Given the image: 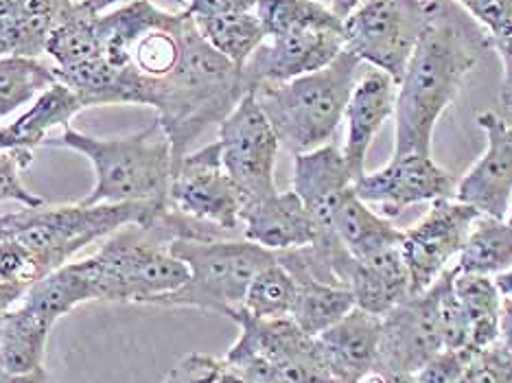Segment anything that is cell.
<instances>
[{
    "label": "cell",
    "instance_id": "55",
    "mask_svg": "<svg viewBox=\"0 0 512 383\" xmlns=\"http://www.w3.org/2000/svg\"><path fill=\"white\" fill-rule=\"evenodd\" d=\"M3 55H7V53H5V49H3V46H0V57H3Z\"/></svg>",
    "mask_w": 512,
    "mask_h": 383
},
{
    "label": "cell",
    "instance_id": "50",
    "mask_svg": "<svg viewBox=\"0 0 512 383\" xmlns=\"http://www.w3.org/2000/svg\"><path fill=\"white\" fill-rule=\"evenodd\" d=\"M20 383H53V379L49 377V373H46V368H44V370H38V373H33L29 377H22Z\"/></svg>",
    "mask_w": 512,
    "mask_h": 383
},
{
    "label": "cell",
    "instance_id": "29",
    "mask_svg": "<svg viewBox=\"0 0 512 383\" xmlns=\"http://www.w3.org/2000/svg\"><path fill=\"white\" fill-rule=\"evenodd\" d=\"M458 270L495 276L512 268V226L506 219L480 215L458 257Z\"/></svg>",
    "mask_w": 512,
    "mask_h": 383
},
{
    "label": "cell",
    "instance_id": "48",
    "mask_svg": "<svg viewBox=\"0 0 512 383\" xmlns=\"http://www.w3.org/2000/svg\"><path fill=\"white\" fill-rule=\"evenodd\" d=\"M127 3H132V0H84V5L95 11V14H103V11L110 9V7H116V5L121 7V5H127Z\"/></svg>",
    "mask_w": 512,
    "mask_h": 383
},
{
    "label": "cell",
    "instance_id": "2",
    "mask_svg": "<svg viewBox=\"0 0 512 383\" xmlns=\"http://www.w3.org/2000/svg\"><path fill=\"white\" fill-rule=\"evenodd\" d=\"M250 92L243 68L219 55L202 38L193 20L186 31L180 62L160 86L151 106L171 143L173 167L191 152V145L208 127L224 123Z\"/></svg>",
    "mask_w": 512,
    "mask_h": 383
},
{
    "label": "cell",
    "instance_id": "3",
    "mask_svg": "<svg viewBox=\"0 0 512 383\" xmlns=\"http://www.w3.org/2000/svg\"><path fill=\"white\" fill-rule=\"evenodd\" d=\"M46 145L71 149L90 160L95 187L81 204L169 206L173 149L158 121L121 138H95L68 125Z\"/></svg>",
    "mask_w": 512,
    "mask_h": 383
},
{
    "label": "cell",
    "instance_id": "18",
    "mask_svg": "<svg viewBox=\"0 0 512 383\" xmlns=\"http://www.w3.org/2000/svg\"><path fill=\"white\" fill-rule=\"evenodd\" d=\"M294 191L305 204L318 237L335 235L333 211L340 197L353 187V173L333 143L294 156ZM316 237V239H318Z\"/></svg>",
    "mask_w": 512,
    "mask_h": 383
},
{
    "label": "cell",
    "instance_id": "47",
    "mask_svg": "<svg viewBox=\"0 0 512 383\" xmlns=\"http://www.w3.org/2000/svg\"><path fill=\"white\" fill-rule=\"evenodd\" d=\"M493 281H495L497 292L502 294V298L512 300V268H510V270H504V272H499V274H495V276H493Z\"/></svg>",
    "mask_w": 512,
    "mask_h": 383
},
{
    "label": "cell",
    "instance_id": "42",
    "mask_svg": "<svg viewBox=\"0 0 512 383\" xmlns=\"http://www.w3.org/2000/svg\"><path fill=\"white\" fill-rule=\"evenodd\" d=\"M493 49L502 57L504 64V77H502V92H499V99H502V106L512 112V36L506 40H495Z\"/></svg>",
    "mask_w": 512,
    "mask_h": 383
},
{
    "label": "cell",
    "instance_id": "19",
    "mask_svg": "<svg viewBox=\"0 0 512 383\" xmlns=\"http://www.w3.org/2000/svg\"><path fill=\"white\" fill-rule=\"evenodd\" d=\"M241 235L256 246L278 254L311 246L318 230L305 204L292 189L243 206Z\"/></svg>",
    "mask_w": 512,
    "mask_h": 383
},
{
    "label": "cell",
    "instance_id": "40",
    "mask_svg": "<svg viewBox=\"0 0 512 383\" xmlns=\"http://www.w3.org/2000/svg\"><path fill=\"white\" fill-rule=\"evenodd\" d=\"M221 373H224V359L191 353L169 370L162 383H215Z\"/></svg>",
    "mask_w": 512,
    "mask_h": 383
},
{
    "label": "cell",
    "instance_id": "15",
    "mask_svg": "<svg viewBox=\"0 0 512 383\" xmlns=\"http://www.w3.org/2000/svg\"><path fill=\"white\" fill-rule=\"evenodd\" d=\"M344 51V29H305L265 38L243 66L254 92L259 86L285 84L329 66Z\"/></svg>",
    "mask_w": 512,
    "mask_h": 383
},
{
    "label": "cell",
    "instance_id": "25",
    "mask_svg": "<svg viewBox=\"0 0 512 383\" xmlns=\"http://www.w3.org/2000/svg\"><path fill=\"white\" fill-rule=\"evenodd\" d=\"M55 324L20 300L5 313L0 335V366L14 377H29L44 370L46 346Z\"/></svg>",
    "mask_w": 512,
    "mask_h": 383
},
{
    "label": "cell",
    "instance_id": "1",
    "mask_svg": "<svg viewBox=\"0 0 512 383\" xmlns=\"http://www.w3.org/2000/svg\"><path fill=\"white\" fill-rule=\"evenodd\" d=\"M427 22L399 81L394 154H432L436 123L493 49L491 36L456 0H425Z\"/></svg>",
    "mask_w": 512,
    "mask_h": 383
},
{
    "label": "cell",
    "instance_id": "24",
    "mask_svg": "<svg viewBox=\"0 0 512 383\" xmlns=\"http://www.w3.org/2000/svg\"><path fill=\"white\" fill-rule=\"evenodd\" d=\"M348 289L355 296V305L359 309L379 318L403 303L412 292L401 246L362 261L357 259V268Z\"/></svg>",
    "mask_w": 512,
    "mask_h": 383
},
{
    "label": "cell",
    "instance_id": "23",
    "mask_svg": "<svg viewBox=\"0 0 512 383\" xmlns=\"http://www.w3.org/2000/svg\"><path fill=\"white\" fill-rule=\"evenodd\" d=\"M333 230L359 261L399 248L403 243V230L394 226L388 217L372 211V206L355 193V184L335 206Z\"/></svg>",
    "mask_w": 512,
    "mask_h": 383
},
{
    "label": "cell",
    "instance_id": "56",
    "mask_svg": "<svg viewBox=\"0 0 512 383\" xmlns=\"http://www.w3.org/2000/svg\"><path fill=\"white\" fill-rule=\"evenodd\" d=\"M508 3H510V5H512V0H508Z\"/></svg>",
    "mask_w": 512,
    "mask_h": 383
},
{
    "label": "cell",
    "instance_id": "20",
    "mask_svg": "<svg viewBox=\"0 0 512 383\" xmlns=\"http://www.w3.org/2000/svg\"><path fill=\"white\" fill-rule=\"evenodd\" d=\"M381 318L355 307L318 335L331 375L340 383H359L377 366Z\"/></svg>",
    "mask_w": 512,
    "mask_h": 383
},
{
    "label": "cell",
    "instance_id": "51",
    "mask_svg": "<svg viewBox=\"0 0 512 383\" xmlns=\"http://www.w3.org/2000/svg\"><path fill=\"white\" fill-rule=\"evenodd\" d=\"M388 383H421L416 375H388Z\"/></svg>",
    "mask_w": 512,
    "mask_h": 383
},
{
    "label": "cell",
    "instance_id": "41",
    "mask_svg": "<svg viewBox=\"0 0 512 383\" xmlns=\"http://www.w3.org/2000/svg\"><path fill=\"white\" fill-rule=\"evenodd\" d=\"M180 11L191 18H213L226 14H243L254 11L256 0H178Z\"/></svg>",
    "mask_w": 512,
    "mask_h": 383
},
{
    "label": "cell",
    "instance_id": "9",
    "mask_svg": "<svg viewBox=\"0 0 512 383\" xmlns=\"http://www.w3.org/2000/svg\"><path fill=\"white\" fill-rule=\"evenodd\" d=\"M425 22V0H362L344 18V49L399 84Z\"/></svg>",
    "mask_w": 512,
    "mask_h": 383
},
{
    "label": "cell",
    "instance_id": "37",
    "mask_svg": "<svg viewBox=\"0 0 512 383\" xmlns=\"http://www.w3.org/2000/svg\"><path fill=\"white\" fill-rule=\"evenodd\" d=\"M451 383H512V362L499 342L477 348L467 368Z\"/></svg>",
    "mask_w": 512,
    "mask_h": 383
},
{
    "label": "cell",
    "instance_id": "7",
    "mask_svg": "<svg viewBox=\"0 0 512 383\" xmlns=\"http://www.w3.org/2000/svg\"><path fill=\"white\" fill-rule=\"evenodd\" d=\"M239 327L224 364L248 383H340L327 366L318 338L292 318L263 320L243 309L228 313Z\"/></svg>",
    "mask_w": 512,
    "mask_h": 383
},
{
    "label": "cell",
    "instance_id": "10",
    "mask_svg": "<svg viewBox=\"0 0 512 383\" xmlns=\"http://www.w3.org/2000/svg\"><path fill=\"white\" fill-rule=\"evenodd\" d=\"M217 143L221 162L239 189L243 206L278 193L274 171L281 143L254 92L243 97L219 125Z\"/></svg>",
    "mask_w": 512,
    "mask_h": 383
},
{
    "label": "cell",
    "instance_id": "54",
    "mask_svg": "<svg viewBox=\"0 0 512 383\" xmlns=\"http://www.w3.org/2000/svg\"><path fill=\"white\" fill-rule=\"evenodd\" d=\"M506 222L512 226V204H510V211H508V217H506Z\"/></svg>",
    "mask_w": 512,
    "mask_h": 383
},
{
    "label": "cell",
    "instance_id": "52",
    "mask_svg": "<svg viewBox=\"0 0 512 383\" xmlns=\"http://www.w3.org/2000/svg\"><path fill=\"white\" fill-rule=\"evenodd\" d=\"M20 379L22 377H14V375H9L7 370L0 366V383H20Z\"/></svg>",
    "mask_w": 512,
    "mask_h": 383
},
{
    "label": "cell",
    "instance_id": "13",
    "mask_svg": "<svg viewBox=\"0 0 512 383\" xmlns=\"http://www.w3.org/2000/svg\"><path fill=\"white\" fill-rule=\"evenodd\" d=\"M434 287L410 294L381 318L375 370L383 375H416L442 351Z\"/></svg>",
    "mask_w": 512,
    "mask_h": 383
},
{
    "label": "cell",
    "instance_id": "16",
    "mask_svg": "<svg viewBox=\"0 0 512 383\" xmlns=\"http://www.w3.org/2000/svg\"><path fill=\"white\" fill-rule=\"evenodd\" d=\"M477 125L486 136V152L458 182L456 200L480 215L506 219L512 204V125L491 110L477 114Z\"/></svg>",
    "mask_w": 512,
    "mask_h": 383
},
{
    "label": "cell",
    "instance_id": "31",
    "mask_svg": "<svg viewBox=\"0 0 512 383\" xmlns=\"http://www.w3.org/2000/svg\"><path fill=\"white\" fill-rule=\"evenodd\" d=\"M197 31L213 49L235 66H246L252 53L265 42V31L254 11L213 18H193Z\"/></svg>",
    "mask_w": 512,
    "mask_h": 383
},
{
    "label": "cell",
    "instance_id": "44",
    "mask_svg": "<svg viewBox=\"0 0 512 383\" xmlns=\"http://www.w3.org/2000/svg\"><path fill=\"white\" fill-rule=\"evenodd\" d=\"M22 222H25V208L18 213L0 215V241L7 237H14L16 232L22 228Z\"/></svg>",
    "mask_w": 512,
    "mask_h": 383
},
{
    "label": "cell",
    "instance_id": "53",
    "mask_svg": "<svg viewBox=\"0 0 512 383\" xmlns=\"http://www.w3.org/2000/svg\"><path fill=\"white\" fill-rule=\"evenodd\" d=\"M5 313H7V311H0V335H3V320H5Z\"/></svg>",
    "mask_w": 512,
    "mask_h": 383
},
{
    "label": "cell",
    "instance_id": "11",
    "mask_svg": "<svg viewBox=\"0 0 512 383\" xmlns=\"http://www.w3.org/2000/svg\"><path fill=\"white\" fill-rule=\"evenodd\" d=\"M169 206L226 237L241 232L243 197L224 169L217 141L189 152L173 167Z\"/></svg>",
    "mask_w": 512,
    "mask_h": 383
},
{
    "label": "cell",
    "instance_id": "5",
    "mask_svg": "<svg viewBox=\"0 0 512 383\" xmlns=\"http://www.w3.org/2000/svg\"><path fill=\"white\" fill-rule=\"evenodd\" d=\"M169 246L156 226L141 224H130L103 239V246L81 261L95 300L151 305L176 292L189 278V268Z\"/></svg>",
    "mask_w": 512,
    "mask_h": 383
},
{
    "label": "cell",
    "instance_id": "22",
    "mask_svg": "<svg viewBox=\"0 0 512 383\" xmlns=\"http://www.w3.org/2000/svg\"><path fill=\"white\" fill-rule=\"evenodd\" d=\"M81 110H86L84 101L68 86L55 84L16 121L0 125V152H20V149L33 152L36 147L46 145L55 127H68Z\"/></svg>",
    "mask_w": 512,
    "mask_h": 383
},
{
    "label": "cell",
    "instance_id": "27",
    "mask_svg": "<svg viewBox=\"0 0 512 383\" xmlns=\"http://www.w3.org/2000/svg\"><path fill=\"white\" fill-rule=\"evenodd\" d=\"M453 289H456V296L469 322L471 346L486 348L495 344L499 340V320H502L504 298L497 292L493 276L456 270Z\"/></svg>",
    "mask_w": 512,
    "mask_h": 383
},
{
    "label": "cell",
    "instance_id": "35",
    "mask_svg": "<svg viewBox=\"0 0 512 383\" xmlns=\"http://www.w3.org/2000/svg\"><path fill=\"white\" fill-rule=\"evenodd\" d=\"M33 162V152H0V204L18 202L25 208L42 206L44 200L40 195L31 193L25 187L22 173H25Z\"/></svg>",
    "mask_w": 512,
    "mask_h": 383
},
{
    "label": "cell",
    "instance_id": "12",
    "mask_svg": "<svg viewBox=\"0 0 512 383\" xmlns=\"http://www.w3.org/2000/svg\"><path fill=\"white\" fill-rule=\"evenodd\" d=\"M480 213L473 206L453 200L432 202L421 222L403 232V259L410 274V292L421 294L460 257L469 232Z\"/></svg>",
    "mask_w": 512,
    "mask_h": 383
},
{
    "label": "cell",
    "instance_id": "28",
    "mask_svg": "<svg viewBox=\"0 0 512 383\" xmlns=\"http://www.w3.org/2000/svg\"><path fill=\"white\" fill-rule=\"evenodd\" d=\"M294 278L298 285V294L292 311V320L307 335H311V338H318L320 333L333 327V324L340 322L348 311H353L357 307L351 289L322 283L305 274H296Z\"/></svg>",
    "mask_w": 512,
    "mask_h": 383
},
{
    "label": "cell",
    "instance_id": "4",
    "mask_svg": "<svg viewBox=\"0 0 512 383\" xmlns=\"http://www.w3.org/2000/svg\"><path fill=\"white\" fill-rule=\"evenodd\" d=\"M359 66L362 62L344 49L316 73L254 90L281 147L298 156L333 143L357 84Z\"/></svg>",
    "mask_w": 512,
    "mask_h": 383
},
{
    "label": "cell",
    "instance_id": "46",
    "mask_svg": "<svg viewBox=\"0 0 512 383\" xmlns=\"http://www.w3.org/2000/svg\"><path fill=\"white\" fill-rule=\"evenodd\" d=\"M318 3H322L324 7H329L331 11H335V14L344 20L359 3H362V0H318Z\"/></svg>",
    "mask_w": 512,
    "mask_h": 383
},
{
    "label": "cell",
    "instance_id": "43",
    "mask_svg": "<svg viewBox=\"0 0 512 383\" xmlns=\"http://www.w3.org/2000/svg\"><path fill=\"white\" fill-rule=\"evenodd\" d=\"M499 344L512 362V300L504 298L502 303V320H499Z\"/></svg>",
    "mask_w": 512,
    "mask_h": 383
},
{
    "label": "cell",
    "instance_id": "8",
    "mask_svg": "<svg viewBox=\"0 0 512 383\" xmlns=\"http://www.w3.org/2000/svg\"><path fill=\"white\" fill-rule=\"evenodd\" d=\"M167 208L151 204H42L25 208V222L14 237L31 250L44 278L71 263L79 250L114 235L116 230L130 224L151 226Z\"/></svg>",
    "mask_w": 512,
    "mask_h": 383
},
{
    "label": "cell",
    "instance_id": "14",
    "mask_svg": "<svg viewBox=\"0 0 512 383\" xmlns=\"http://www.w3.org/2000/svg\"><path fill=\"white\" fill-rule=\"evenodd\" d=\"M458 180L436 165L432 154L392 156L386 167L364 173L355 182V193L383 217H397L403 208L425 202L453 200Z\"/></svg>",
    "mask_w": 512,
    "mask_h": 383
},
{
    "label": "cell",
    "instance_id": "32",
    "mask_svg": "<svg viewBox=\"0 0 512 383\" xmlns=\"http://www.w3.org/2000/svg\"><path fill=\"white\" fill-rule=\"evenodd\" d=\"M265 38L305 29H344V20L318 0H256Z\"/></svg>",
    "mask_w": 512,
    "mask_h": 383
},
{
    "label": "cell",
    "instance_id": "38",
    "mask_svg": "<svg viewBox=\"0 0 512 383\" xmlns=\"http://www.w3.org/2000/svg\"><path fill=\"white\" fill-rule=\"evenodd\" d=\"M456 3L486 29L491 44L512 36V5L508 0H456Z\"/></svg>",
    "mask_w": 512,
    "mask_h": 383
},
{
    "label": "cell",
    "instance_id": "6",
    "mask_svg": "<svg viewBox=\"0 0 512 383\" xmlns=\"http://www.w3.org/2000/svg\"><path fill=\"white\" fill-rule=\"evenodd\" d=\"M171 252L186 263V283L154 300V307H193L215 311L228 318L230 311L241 309L243 298L254 276L276 261V254L248 239H178Z\"/></svg>",
    "mask_w": 512,
    "mask_h": 383
},
{
    "label": "cell",
    "instance_id": "30",
    "mask_svg": "<svg viewBox=\"0 0 512 383\" xmlns=\"http://www.w3.org/2000/svg\"><path fill=\"white\" fill-rule=\"evenodd\" d=\"M55 84H60L55 66L40 62L38 57L3 55L0 57V119L33 103Z\"/></svg>",
    "mask_w": 512,
    "mask_h": 383
},
{
    "label": "cell",
    "instance_id": "49",
    "mask_svg": "<svg viewBox=\"0 0 512 383\" xmlns=\"http://www.w3.org/2000/svg\"><path fill=\"white\" fill-rule=\"evenodd\" d=\"M215 383H248L246 379H243L241 375H237L235 370H230L226 364H224V373L219 375V379Z\"/></svg>",
    "mask_w": 512,
    "mask_h": 383
},
{
    "label": "cell",
    "instance_id": "33",
    "mask_svg": "<svg viewBox=\"0 0 512 383\" xmlns=\"http://www.w3.org/2000/svg\"><path fill=\"white\" fill-rule=\"evenodd\" d=\"M296 294V278L276 259L254 276V281L248 287V294L243 298L241 309L250 313V316L263 320L292 318Z\"/></svg>",
    "mask_w": 512,
    "mask_h": 383
},
{
    "label": "cell",
    "instance_id": "34",
    "mask_svg": "<svg viewBox=\"0 0 512 383\" xmlns=\"http://www.w3.org/2000/svg\"><path fill=\"white\" fill-rule=\"evenodd\" d=\"M456 265L442 274L438 281L432 285L436 294V313L442 335V346L445 348H464L471 346L469 338V322L464 316V309L453 289V278H456Z\"/></svg>",
    "mask_w": 512,
    "mask_h": 383
},
{
    "label": "cell",
    "instance_id": "45",
    "mask_svg": "<svg viewBox=\"0 0 512 383\" xmlns=\"http://www.w3.org/2000/svg\"><path fill=\"white\" fill-rule=\"evenodd\" d=\"M27 294V287L18 285H0V311H9L14 305H18Z\"/></svg>",
    "mask_w": 512,
    "mask_h": 383
},
{
    "label": "cell",
    "instance_id": "21",
    "mask_svg": "<svg viewBox=\"0 0 512 383\" xmlns=\"http://www.w3.org/2000/svg\"><path fill=\"white\" fill-rule=\"evenodd\" d=\"M75 0H0V46L7 55L40 57Z\"/></svg>",
    "mask_w": 512,
    "mask_h": 383
},
{
    "label": "cell",
    "instance_id": "36",
    "mask_svg": "<svg viewBox=\"0 0 512 383\" xmlns=\"http://www.w3.org/2000/svg\"><path fill=\"white\" fill-rule=\"evenodd\" d=\"M40 270L31 250L16 237L0 241V285L31 287L40 281Z\"/></svg>",
    "mask_w": 512,
    "mask_h": 383
},
{
    "label": "cell",
    "instance_id": "17",
    "mask_svg": "<svg viewBox=\"0 0 512 383\" xmlns=\"http://www.w3.org/2000/svg\"><path fill=\"white\" fill-rule=\"evenodd\" d=\"M397 92L399 84L388 73L366 71L357 79L353 95L348 99L344 119L348 123V136L342 154L346 165L353 173L357 182L366 173V160L372 147V141L379 134L390 116H394L397 108Z\"/></svg>",
    "mask_w": 512,
    "mask_h": 383
},
{
    "label": "cell",
    "instance_id": "26",
    "mask_svg": "<svg viewBox=\"0 0 512 383\" xmlns=\"http://www.w3.org/2000/svg\"><path fill=\"white\" fill-rule=\"evenodd\" d=\"M22 303L38 311L49 322L57 324V320L68 316L73 309L84 303H95V292H92L90 278L81 261H71L62 265L60 270L44 276L42 281L33 283Z\"/></svg>",
    "mask_w": 512,
    "mask_h": 383
},
{
    "label": "cell",
    "instance_id": "39",
    "mask_svg": "<svg viewBox=\"0 0 512 383\" xmlns=\"http://www.w3.org/2000/svg\"><path fill=\"white\" fill-rule=\"evenodd\" d=\"M477 348L464 346V348H442V351L429 359L425 368L416 373V379L421 383H451L458 379L460 373L473 359Z\"/></svg>",
    "mask_w": 512,
    "mask_h": 383
}]
</instances>
